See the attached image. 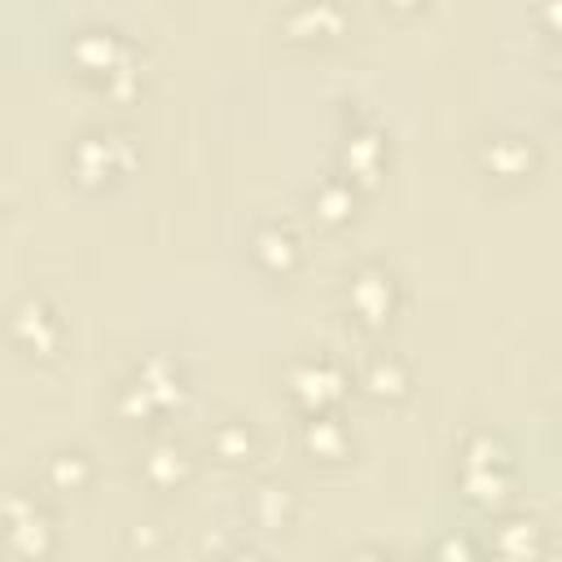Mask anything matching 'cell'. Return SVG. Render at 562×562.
Masks as SVG:
<instances>
[{"instance_id":"1","label":"cell","mask_w":562,"mask_h":562,"mask_svg":"<svg viewBox=\"0 0 562 562\" xmlns=\"http://www.w3.org/2000/svg\"><path fill=\"white\" fill-rule=\"evenodd\" d=\"M351 307H356L360 321L382 325V321L391 316V307H395V285H391V277L378 272V268L356 272V281H351Z\"/></svg>"},{"instance_id":"5","label":"cell","mask_w":562,"mask_h":562,"mask_svg":"<svg viewBox=\"0 0 562 562\" xmlns=\"http://www.w3.org/2000/svg\"><path fill=\"white\" fill-rule=\"evenodd\" d=\"M342 26V9L334 0H303L290 13V31H299L294 40H325Z\"/></svg>"},{"instance_id":"7","label":"cell","mask_w":562,"mask_h":562,"mask_svg":"<svg viewBox=\"0 0 562 562\" xmlns=\"http://www.w3.org/2000/svg\"><path fill=\"white\" fill-rule=\"evenodd\" d=\"M369 391H373V395H386V391L395 395V391H404V369H400L395 360H386V364L378 360V364L369 369Z\"/></svg>"},{"instance_id":"3","label":"cell","mask_w":562,"mask_h":562,"mask_svg":"<svg viewBox=\"0 0 562 562\" xmlns=\"http://www.w3.org/2000/svg\"><path fill=\"white\" fill-rule=\"evenodd\" d=\"M290 386H294V395H303L307 404L321 408V404H329V400L342 391V373H338L334 364H325V360H307V364L294 369Z\"/></svg>"},{"instance_id":"4","label":"cell","mask_w":562,"mask_h":562,"mask_svg":"<svg viewBox=\"0 0 562 562\" xmlns=\"http://www.w3.org/2000/svg\"><path fill=\"white\" fill-rule=\"evenodd\" d=\"M75 154H92V162H75V167H79L83 176L119 171V167H127V158H132L127 140H123V136H114V132H97V136H83Z\"/></svg>"},{"instance_id":"6","label":"cell","mask_w":562,"mask_h":562,"mask_svg":"<svg viewBox=\"0 0 562 562\" xmlns=\"http://www.w3.org/2000/svg\"><path fill=\"white\" fill-rule=\"evenodd\" d=\"M255 255H259V263H263V268L281 272V268H290V263H294L299 241H294L285 228H263V233L255 237Z\"/></svg>"},{"instance_id":"2","label":"cell","mask_w":562,"mask_h":562,"mask_svg":"<svg viewBox=\"0 0 562 562\" xmlns=\"http://www.w3.org/2000/svg\"><path fill=\"white\" fill-rule=\"evenodd\" d=\"M13 334L22 338L26 351L48 356V351L57 347V338H61V325H57V316H53L44 303H22V307L13 312Z\"/></svg>"}]
</instances>
